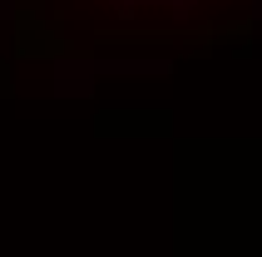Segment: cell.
I'll use <instances>...</instances> for the list:
<instances>
[{"instance_id": "6da1fadb", "label": "cell", "mask_w": 262, "mask_h": 257, "mask_svg": "<svg viewBox=\"0 0 262 257\" xmlns=\"http://www.w3.org/2000/svg\"><path fill=\"white\" fill-rule=\"evenodd\" d=\"M159 5H163V0H159Z\"/></svg>"}]
</instances>
